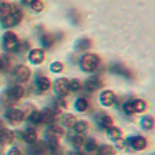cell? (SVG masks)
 Instances as JSON below:
<instances>
[{
  "label": "cell",
  "instance_id": "e575fe53",
  "mask_svg": "<svg viewBox=\"0 0 155 155\" xmlns=\"http://www.w3.org/2000/svg\"><path fill=\"white\" fill-rule=\"evenodd\" d=\"M122 108H124V111L126 113V114H133V104H132V100H129V102H126L125 104L122 106Z\"/></svg>",
  "mask_w": 155,
  "mask_h": 155
},
{
  "label": "cell",
  "instance_id": "836d02e7",
  "mask_svg": "<svg viewBox=\"0 0 155 155\" xmlns=\"http://www.w3.org/2000/svg\"><path fill=\"white\" fill-rule=\"evenodd\" d=\"M50 69L54 73H61V71H63V63H61V62H54V63H51Z\"/></svg>",
  "mask_w": 155,
  "mask_h": 155
},
{
  "label": "cell",
  "instance_id": "9c48e42d",
  "mask_svg": "<svg viewBox=\"0 0 155 155\" xmlns=\"http://www.w3.org/2000/svg\"><path fill=\"white\" fill-rule=\"evenodd\" d=\"M100 103L103 106H113L115 103V94L111 91H103L100 94Z\"/></svg>",
  "mask_w": 155,
  "mask_h": 155
},
{
  "label": "cell",
  "instance_id": "f1b7e54d",
  "mask_svg": "<svg viewBox=\"0 0 155 155\" xmlns=\"http://www.w3.org/2000/svg\"><path fill=\"white\" fill-rule=\"evenodd\" d=\"M97 155H114V150L110 146H102L97 150Z\"/></svg>",
  "mask_w": 155,
  "mask_h": 155
},
{
  "label": "cell",
  "instance_id": "8992f818",
  "mask_svg": "<svg viewBox=\"0 0 155 155\" xmlns=\"http://www.w3.org/2000/svg\"><path fill=\"white\" fill-rule=\"evenodd\" d=\"M128 143L132 148L137 150V151L146 148V146H147V140L143 137V136H133V137H129Z\"/></svg>",
  "mask_w": 155,
  "mask_h": 155
},
{
  "label": "cell",
  "instance_id": "d4e9b609",
  "mask_svg": "<svg viewBox=\"0 0 155 155\" xmlns=\"http://www.w3.org/2000/svg\"><path fill=\"white\" fill-rule=\"evenodd\" d=\"M140 125L143 129H147V130H150V129L154 128L155 125V121L152 120V117H144L143 120L140 121Z\"/></svg>",
  "mask_w": 155,
  "mask_h": 155
},
{
  "label": "cell",
  "instance_id": "9a60e30c",
  "mask_svg": "<svg viewBox=\"0 0 155 155\" xmlns=\"http://www.w3.org/2000/svg\"><path fill=\"white\" fill-rule=\"evenodd\" d=\"M29 61L35 64H40L44 61V51L43 50H32L29 52Z\"/></svg>",
  "mask_w": 155,
  "mask_h": 155
},
{
  "label": "cell",
  "instance_id": "2e32d148",
  "mask_svg": "<svg viewBox=\"0 0 155 155\" xmlns=\"http://www.w3.org/2000/svg\"><path fill=\"white\" fill-rule=\"evenodd\" d=\"M36 87H37V89L40 92L48 91V89H50V87H51L50 78H47V77H38L37 81H36Z\"/></svg>",
  "mask_w": 155,
  "mask_h": 155
},
{
  "label": "cell",
  "instance_id": "ffe728a7",
  "mask_svg": "<svg viewBox=\"0 0 155 155\" xmlns=\"http://www.w3.org/2000/svg\"><path fill=\"white\" fill-rule=\"evenodd\" d=\"M97 122H99V125L102 126L103 129H108L110 126H113V120L108 117L107 114L99 115V117H97Z\"/></svg>",
  "mask_w": 155,
  "mask_h": 155
},
{
  "label": "cell",
  "instance_id": "30bf717a",
  "mask_svg": "<svg viewBox=\"0 0 155 155\" xmlns=\"http://www.w3.org/2000/svg\"><path fill=\"white\" fill-rule=\"evenodd\" d=\"M21 137H22V140L26 141V143L33 144V143L37 141V133H36L35 129L28 128V129H25V130L21 133Z\"/></svg>",
  "mask_w": 155,
  "mask_h": 155
},
{
  "label": "cell",
  "instance_id": "5bb4252c",
  "mask_svg": "<svg viewBox=\"0 0 155 155\" xmlns=\"http://www.w3.org/2000/svg\"><path fill=\"white\" fill-rule=\"evenodd\" d=\"M63 129L59 128V126H51L50 129L47 130V137L48 140H58L59 137L63 136Z\"/></svg>",
  "mask_w": 155,
  "mask_h": 155
},
{
  "label": "cell",
  "instance_id": "8fae6325",
  "mask_svg": "<svg viewBox=\"0 0 155 155\" xmlns=\"http://www.w3.org/2000/svg\"><path fill=\"white\" fill-rule=\"evenodd\" d=\"M84 150L87 155H95V154H97L99 146H97V143L94 139H89V140L84 141Z\"/></svg>",
  "mask_w": 155,
  "mask_h": 155
},
{
  "label": "cell",
  "instance_id": "4dcf8cb0",
  "mask_svg": "<svg viewBox=\"0 0 155 155\" xmlns=\"http://www.w3.org/2000/svg\"><path fill=\"white\" fill-rule=\"evenodd\" d=\"M30 122L33 124H43V118H41V111H35L30 114Z\"/></svg>",
  "mask_w": 155,
  "mask_h": 155
},
{
  "label": "cell",
  "instance_id": "83f0119b",
  "mask_svg": "<svg viewBox=\"0 0 155 155\" xmlns=\"http://www.w3.org/2000/svg\"><path fill=\"white\" fill-rule=\"evenodd\" d=\"M91 40L89 38H82V40L78 41V44H77V50L80 51H84V50H88V48L91 47Z\"/></svg>",
  "mask_w": 155,
  "mask_h": 155
},
{
  "label": "cell",
  "instance_id": "52a82bcc",
  "mask_svg": "<svg viewBox=\"0 0 155 155\" xmlns=\"http://www.w3.org/2000/svg\"><path fill=\"white\" fill-rule=\"evenodd\" d=\"M24 95H25V89H24V88L21 87V85H15V87L10 88L6 96H8L10 100H19V99H22V97H24Z\"/></svg>",
  "mask_w": 155,
  "mask_h": 155
},
{
  "label": "cell",
  "instance_id": "484cf974",
  "mask_svg": "<svg viewBox=\"0 0 155 155\" xmlns=\"http://www.w3.org/2000/svg\"><path fill=\"white\" fill-rule=\"evenodd\" d=\"M74 124H76V118H74V115L71 114H68L63 117V125L66 126V128H73Z\"/></svg>",
  "mask_w": 155,
  "mask_h": 155
},
{
  "label": "cell",
  "instance_id": "d590c367",
  "mask_svg": "<svg viewBox=\"0 0 155 155\" xmlns=\"http://www.w3.org/2000/svg\"><path fill=\"white\" fill-rule=\"evenodd\" d=\"M7 155H22V152H21V150L18 148V147H12Z\"/></svg>",
  "mask_w": 155,
  "mask_h": 155
},
{
  "label": "cell",
  "instance_id": "4316f807",
  "mask_svg": "<svg viewBox=\"0 0 155 155\" xmlns=\"http://www.w3.org/2000/svg\"><path fill=\"white\" fill-rule=\"evenodd\" d=\"M41 41H43L44 47L50 48V47H52L54 43H55V37H54L52 35H45V36H43V40Z\"/></svg>",
  "mask_w": 155,
  "mask_h": 155
},
{
  "label": "cell",
  "instance_id": "ba28073f",
  "mask_svg": "<svg viewBox=\"0 0 155 155\" xmlns=\"http://www.w3.org/2000/svg\"><path fill=\"white\" fill-rule=\"evenodd\" d=\"M55 91L58 92L61 96L68 95V92L70 91V88H69V80H66V78L56 80V82H55Z\"/></svg>",
  "mask_w": 155,
  "mask_h": 155
},
{
  "label": "cell",
  "instance_id": "1f68e13d",
  "mask_svg": "<svg viewBox=\"0 0 155 155\" xmlns=\"http://www.w3.org/2000/svg\"><path fill=\"white\" fill-rule=\"evenodd\" d=\"M30 7H32V10L35 12H40L44 10V3L41 2V0H35L32 4H30Z\"/></svg>",
  "mask_w": 155,
  "mask_h": 155
},
{
  "label": "cell",
  "instance_id": "f35d334b",
  "mask_svg": "<svg viewBox=\"0 0 155 155\" xmlns=\"http://www.w3.org/2000/svg\"><path fill=\"white\" fill-rule=\"evenodd\" d=\"M33 2H35V0H24V3H25V4H29V6L33 3Z\"/></svg>",
  "mask_w": 155,
  "mask_h": 155
},
{
  "label": "cell",
  "instance_id": "ac0fdd59",
  "mask_svg": "<svg viewBox=\"0 0 155 155\" xmlns=\"http://www.w3.org/2000/svg\"><path fill=\"white\" fill-rule=\"evenodd\" d=\"M107 130V136H108V139H111V140H114V141H118L121 139V130H120V128H117V126H110L108 129H106Z\"/></svg>",
  "mask_w": 155,
  "mask_h": 155
},
{
  "label": "cell",
  "instance_id": "6da1fadb",
  "mask_svg": "<svg viewBox=\"0 0 155 155\" xmlns=\"http://www.w3.org/2000/svg\"><path fill=\"white\" fill-rule=\"evenodd\" d=\"M100 63V58L96 54H87L81 58L80 66L84 71H95Z\"/></svg>",
  "mask_w": 155,
  "mask_h": 155
},
{
  "label": "cell",
  "instance_id": "f546056e",
  "mask_svg": "<svg viewBox=\"0 0 155 155\" xmlns=\"http://www.w3.org/2000/svg\"><path fill=\"white\" fill-rule=\"evenodd\" d=\"M71 144H73L76 148H80L81 146H84V137L81 135H76L71 137Z\"/></svg>",
  "mask_w": 155,
  "mask_h": 155
},
{
  "label": "cell",
  "instance_id": "277c9868",
  "mask_svg": "<svg viewBox=\"0 0 155 155\" xmlns=\"http://www.w3.org/2000/svg\"><path fill=\"white\" fill-rule=\"evenodd\" d=\"M6 118L12 124H19V122L24 121L25 114H24V111H21V110H18V108L11 107L6 111Z\"/></svg>",
  "mask_w": 155,
  "mask_h": 155
},
{
  "label": "cell",
  "instance_id": "44dd1931",
  "mask_svg": "<svg viewBox=\"0 0 155 155\" xmlns=\"http://www.w3.org/2000/svg\"><path fill=\"white\" fill-rule=\"evenodd\" d=\"M74 106H76V110L80 111V113H84L89 108V103H88V100L85 99V97H80V99H77Z\"/></svg>",
  "mask_w": 155,
  "mask_h": 155
},
{
  "label": "cell",
  "instance_id": "603a6c76",
  "mask_svg": "<svg viewBox=\"0 0 155 155\" xmlns=\"http://www.w3.org/2000/svg\"><path fill=\"white\" fill-rule=\"evenodd\" d=\"M132 104H133V111L135 113H141L147 108L146 102H144V100H140V99L132 100Z\"/></svg>",
  "mask_w": 155,
  "mask_h": 155
},
{
  "label": "cell",
  "instance_id": "7c38bea8",
  "mask_svg": "<svg viewBox=\"0 0 155 155\" xmlns=\"http://www.w3.org/2000/svg\"><path fill=\"white\" fill-rule=\"evenodd\" d=\"M12 140H14V133H12L10 129L4 128L3 130H0V146L10 144Z\"/></svg>",
  "mask_w": 155,
  "mask_h": 155
},
{
  "label": "cell",
  "instance_id": "ab89813d",
  "mask_svg": "<svg viewBox=\"0 0 155 155\" xmlns=\"http://www.w3.org/2000/svg\"><path fill=\"white\" fill-rule=\"evenodd\" d=\"M3 129H4V125H3V122L0 121V130H3Z\"/></svg>",
  "mask_w": 155,
  "mask_h": 155
},
{
  "label": "cell",
  "instance_id": "74e56055",
  "mask_svg": "<svg viewBox=\"0 0 155 155\" xmlns=\"http://www.w3.org/2000/svg\"><path fill=\"white\" fill-rule=\"evenodd\" d=\"M51 155H62V152L59 151V150H55V151H52V154Z\"/></svg>",
  "mask_w": 155,
  "mask_h": 155
},
{
  "label": "cell",
  "instance_id": "d6a6232c",
  "mask_svg": "<svg viewBox=\"0 0 155 155\" xmlns=\"http://www.w3.org/2000/svg\"><path fill=\"white\" fill-rule=\"evenodd\" d=\"M69 88H70V91L77 92L81 89V82L78 80H71V81H69Z\"/></svg>",
  "mask_w": 155,
  "mask_h": 155
},
{
  "label": "cell",
  "instance_id": "7a4b0ae2",
  "mask_svg": "<svg viewBox=\"0 0 155 155\" xmlns=\"http://www.w3.org/2000/svg\"><path fill=\"white\" fill-rule=\"evenodd\" d=\"M21 19H22V14H21L19 10H17V11H14L12 14L4 15L2 22H3V25L6 28H12V26H17L21 22Z\"/></svg>",
  "mask_w": 155,
  "mask_h": 155
},
{
  "label": "cell",
  "instance_id": "e0dca14e",
  "mask_svg": "<svg viewBox=\"0 0 155 155\" xmlns=\"http://www.w3.org/2000/svg\"><path fill=\"white\" fill-rule=\"evenodd\" d=\"M41 118H43V122L52 124L54 121H55V118H56V114H55L54 110H51V108H45V110L41 111Z\"/></svg>",
  "mask_w": 155,
  "mask_h": 155
},
{
  "label": "cell",
  "instance_id": "5b68a950",
  "mask_svg": "<svg viewBox=\"0 0 155 155\" xmlns=\"http://www.w3.org/2000/svg\"><path fill=\"white\" fill-rule=\"evenodd\" d=\"M30 74H32V73H30L29 68H26V66H24V64L17 66V68H15V70H14L15 78H17L18 81H22V82L28 81V80L30 78Z\"/></svg>",
  "mask_w": 155,
  "mask_h": 155
},
{
  "label": "cell",
  "instance_id": "7402d4cb",
  "mask_svg": "<svg viewBox=\"0 0 155 155\" xmlns=\"http://www.w3.org/2000/svg\"><path fill=\"white\" fill-rule=\"evenodd\" d=\"M73 129H74V132H76L77 135H82V133H85V132H87L88 124L85 122V121H76Z\"/></svg>",
  "mask_w": 155,
  "mask_h": 155
},
{
  "label": "cell",
  "instance_id": "3957f363",
  "mask_svg": "<svg viewBox=\"0 0 155 155\" xmlns=\"http://www.w3.org/2000/svg\"><path fill=\"white\" fill-rule=\"evenodd\" d=\"M3 44H4V48L7 51H12V50H17L18 47V37L15 33L12 32H6L3 36Z\"/></svg>",
  "mask_w": 155,
  "mask_h": 155
},
{
  "label": "cell",
  "instance_id": "d6986e66",
  "mask_svg": "<svg viewBox=\"0 0 155 155\" xmlns=\"http://www.w3.org/2000/svg\"><path fill=\"white\" fill-rule=\"evenodd\" d=\"M17 7L14 6L12 3H2L0 4V14L3 15H8V14H12L14 11H17Z\"/></svg>",
  "mask_w": 155,
  "mask_h": 155
},
{
  "label": "cell",
  "instance_id": "8d00e7d4",
  "mask_svg": "<svg viewBox=\"0 0 155 155\" xmlns=\"http://www.w3.org/2000/svg\"><path fill=\"white\" fill-rule=\"evenodd\" d=\"M4 66H6V59L3 58H0V70H3Z\"/></svg>",
  "mask_w": 155,
  "mask_h": 155
},
{
  "label": "cell",
  "instance_id": "cb8c5ba5",
  "mask_svg": "<svg viewBox=\"0 0 155 155\" xmlns=\"http://www.w3.org/2000/svg\"><path fill=\"white\" fill-rule=\"evenodd\" d=\"M111 70L114 71V73H117V74H120V76H125V77H132L130 76V71L128 70V69H125L124 66H121V64H115V66H113L111 68Z\"/></svg>",
  "mask_w": 155,
  "mask_h": 155
},
{
  "label": "cell",
  "instance_id": "4fadbf2b",
  "mask_svg": "<svg viewBox=\"0 0 155 155\" xmlns=\"http://www.w3.org/2000/svg\"><path fill=\"white\" fill-rule=\"evenodd\" d=\"M100 87H102V81H100L99 77H91V78L87 80V82H85V88L89 92L97 91Z\"/></svg>",
  "mask_w": 155,
  "mask_h": 155
}]
</instances>
